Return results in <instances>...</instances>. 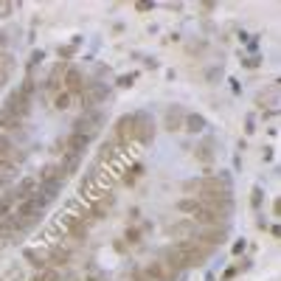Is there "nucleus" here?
<instances>
[{"label": "nucleus", "instance_id": "nucleus-1", "mask_svg": "<svg viewBox=\"0 0 281 281\" xmlns=\"http://www.w3.org/2000/svg\"><path fill=\"white\" fill-rule=\"evenodd\" d=\"M104 127V113L101 110H85V113L73 121V132L79 135H88V138H96Z\"/></svg>", "mask_w": 281, "mask_h": 281}, {"label": "nucleus", "instance_id": "nucleus-2", "mask_svg": "<svg viewBox=\"0 0 281 281\" xmlns=\"http://www.w3.org/2000/svg\"><path fill=\"white\" fill-rule=\"evenodd\" d=\"M79 98H82V107H85V110H96L98 104H104L107 98H110V88H107L104 82H90V85H85Z\"/></svg>", "mask_w": 281, "mask_h": 281}, {"label": "nucleus", "instance_id": "nucleus-3", "mask_svg": "<svg viewBox=\"0 0 281 281\" xmlns=\"http://www.w3.org/2000/svg\"><path fill=\"white\" fill-rule=\"evenodd\" d=\"M228 234H231V225H205V228L194 225V236L202 239L211 247H220L222 242H228Z\"/></svg>", "mask_w": 281, "mask_h": 281}, {"label": "nucleus", "instance_id": "nucleus-4", "mask_svg": "<svg viewBox=\"0 0 281 281\" xmlns=\"http://www.w3.org/2000/svg\"><path fill=\"white\" fill-rule=\"evenodd\" d=\"M45 208H48V205H43L40 200H34V197H31V200L17 202V205H14V214H17L20 222H31V220H43V217H45Z\"/></svg>", "mask_w": 281, "mask_h": 281}, {"label": "nucleus", "instance_id": "nucleus-5", "mask_svg": "<svg viewBox=\"0 0 281 281\" xmlns=\"http://www.w3.org/2000/svg\"><path fill=\"white\" fill-rule=\"evenodd\" d=\"M135 140L143 146H149L155 140V121L149 113H135Z\"/></svg>", "mask_w": 281, "mask_h": 281}, {"label": "nucleus", "instance_id": "nucleus-6", "mask_svg": "<svg viewBox=\"0 0 281 281\" xmlns=\"http://www.w3.org/2000/svg\"><path fill=\"white\" fill-rule=\"evenodd\" d=\"M143 270L149 273L152 281H177L180 279V270H175L172 264H166L163 259H155V262H149Z\"/></svg>", "mask_w": 281, "mask_h": 281}, {"label": "nucleus", "instance_id": "nucleus-7", "mask_svg": "<svg viewBox=\"0 0 281 281\" xmlns=\"http://www.w3.org/2000/svg\"><path fill=\"white\" fill-rule=\"evenodd\" d=\"M62 90L65 93H70V96H79L82 90H85V73H82L79 68H70L68 65V70H65V76H62Z\"/></svg>", "mask_w": 281, "mask_h": 281}, {"label": "nucleus", "instance_id": "nucleus-8", "mask_svg": "<svg viewBox=\"0 0 281 281\" xmlns=\"http://www.w3.org/2000/svg\"><path fill=\"white\" fill-rule=\"evenodd\" d=\"M118 143H130V140H135V113H127L121 115L118 121H115V135H113Z\"/></svg>", "mask_w": 281, "mask_h": 281}, {"label": "nucleus", "instance_id": "nucleus-9", "mask_svg": "<svg viewBox=\"0 0 281 281\" xmlns=\"http://www.w3.org/2000/svg\"><path fill=\"white\" fill-rule=\"evenodd\" d=\"M3 107H6V110H11L17 118H26L28 110H31V98H26L20 90H11L9 96H6V101H3Z\"/></svg>", "mask_w": 281, "mask_h": 281}, {"label": "nucleus", "instance_id": "nucleus-10", "mask_svg": "<svg viewBox=\"0 0 281 281\" xmlns=\"http://www.w3.org/2000/svg\"><path fill=\"white\" fill-rule=\"evenodd\" d=\"M37 191H40V180H37L34 175H28L17 183V188L11 191V197H14V202H23V200H31Z\"/></svg>", "mask_w": 281, "mask_h": 281}, {"label": "nucleus", "instance_id": "nucleus-11", "mask_svg": "<svg viewBox=\"0 0 281 281\" xmlns=\"http://www.w3.org/2000/svg\"><path fill=\"white\" fill-rule=\"evenodd\" d=\"M183 121H186V113L180 110V107H169L166 115H163V130L166 132H180L183 130Z\"/></svg>", "mask_w": 281, "mask_h": 281}, {"label": "nucleus", "instance_id": "nucleus-12", "mask_svg": "<svg viewBox=\"0 0 281 281\" xmlns=\"http://www.w3.org/2000/svg\"><path fill=\"white\" fill-rule=\"evenodd\" d=\"M90 140H93V138H88V135L70 132L68 138H65V152H70V155H82V152L90 146ZM65 152H62V155H65Z\"/></svg>", "mask_w": 281, "mask_h": 281}, {"label": "nucleus", "instance_id": "nucleus-13", "mask_svg": "<svg viewBox=\"0 0 281 281\" xmlns=\"http://www.w3.org/2000/svg\"><path fill=\"white\" fill-rule=\"evenodd\" d=\"M166 234L175 236V242H186V239L194 236V222L191 220H180V222H175V225H169Z\"/></svg>", "mask_w": 281, "mask_h": 281}, {"label": "nucleus", "instance_id": "nucleus-14", "mask_svg": "<svg viewBox=\"0 0 281 281\" xmlns=\"http://www.w3.org/2000/svg\"><path fill=\"white\" fill-rule=\"evenodd\" d=\"M183 130H186V132H191V135H200V132L208 130V121H205V118H202L200 113H186Z\"/></svg>", "mask_w": 281, "mask_h": 281}, {"label": "nucleus", "instance_id": "nucleus-15", "mask_svg": "<svg viewBox=\"0 0 281 281\" xmlns=\"http://www.w3.org/2000/svg\"><path fill=\"white\" fill-rule=\"evenodd\" d=\"M68 231H70V236L73 239H85L88 236V231H90V222L85 220V217H70Z\"/></svg>", "mask_w": 281, "mask_h": 281}, {"label": "nucleus", "instance_id": "nucleus-16", "mask_svg": "<svg viewBox=\"0 0 281 281\" xmlns=\"http://www.w3.org/2000/svg\"><path fill=\"white\" fill-rule=\"evenodd\" d=\"M113 205H115V194H113V191H107V194H101V197L96 200V205H93V211H90V214H93V217L98 220V217H104V214L113 208Z\"/></svg>", "mask_w": 281, "mask_h": 281}, {"label": "nucleus", "instance_id": "nucleus-17", "mask_svg": "<svg viewBox=\"0 0 281 281\" xmlns=\"http://www.w3.org/2000/svg\"><path fill=\"white\" fill-rule=\"evenodd\" d=\"M214 143H211V140H202V143H197V146H194V158L200 160V163H205V166H211V163H214Z\"/></svg>", "mask_w": 281, "mask_h": 281}, {"label": "nucleus", "instance_id": "nucleus-18", "mask_svg": "<svg viewBox=\"0 0 281 281\" xmlns=\"http://www.w3.org/2000/svg\"><path fill=\"white\" fill-rule=\"evenodd\" d=\"M20 121H23V118H17V115L11 113V110L0 107V130H9V132H14V130H20Z\"/></svg>", "mask_w": 281, "mask_h": 281}, {"label": "nucleus", "instance_id": "nucleus-19", "mask_svg": "<svg viewBox=\"0 0 281 281\" xmlns=\"http://www.w3.org/2000/svg\"><path fill=\"white\" fill-rule=\"evenodd\" d=\"M37 180H40V183H53V180H65V177H62V172H59V166H56V163H48V166L40 169Z\"/></svg>", "mask_w": 281, "mask_h": 281}, {"label": "nucleus", "instance_id": "nucleus-20", "mask_svg": "<svg viewBox=\"0 0 281 281\" xmlns=\"http://www.w3.org/2000/svg\"><path fill=\"white\" fill-rule=\"evenodd\" d=\"M45 262H51V264H68L70 262V250H68V247H62V245H56Z\"/></svg>", "mask_w": 281, "mask_h": 281}, {"label": "nucleus", "instance_id": "nucleus-21", "mask_svg": "<svg viewBox=\"0 0 281 281\" xmlns=\"http://www.w3.org/2000/svg\"><path fill=\"white\" fill-rule=\"evenodd\" d=\"M200 208V202H197V197H183V200H177V211L180 214H188V217H194V211Z\"/></svg>", "mask_w": 281, "mask_h": 281}, {"label": "nucleus", "instance_id": "nucleus-22", "mask_svg": "<svg viewBox=\"0 0 281 281\" xmlns=\"http://www.w3.org/2000/svg\"><path fill=\"white\" fill-rule=\"evenodd\" d=\"M118 146H121V143H118L115 138L104 140V143H101V152H98V158H101V160H110V158H115V155H118V152H115Z\"/></svg>", "mask_w": 281, "mask_h": 281}, {"label": "nucleus", "instance_id": "nucleus-23", "mask_svg": "<svg viewBox=\"0 0 281 281\" xmlns=\"http://www.w3.org/2000/svg\"><path fill=\"white\" fill-rule=\"evenodd\" d=\"M23 256H26V262L34 264L37 270H45V256H43V253H37L34 247H26V250H23Z\"/></svg>", "mask_w": 281, "mask_h": 281}, {"label": "nucleus", "instance_id": "nucleus-24", "mask_svg": "<svg viewBox=\"0 0 281 281\" xmlns=\"http://www.w3.org/2000/svg\"><path fill=\"white\" fill-rule=\"evenodd\" d=\"M70 93H65V90H56V93H53V110H68L70 107Z\"/></svg>", "mask_w": 281, "mask_h": 281}, {"label": "nucleus", "instance_id": "nucleus-25", "mask_svg": "<svg viewBox=\"0 0 281 281\" xmlns=\"http://www.w3.org/2000/svg\"><path fill=\"white\" fill-rule=\"evenodd\" d=\"M140 239H143V231L135 228V225H127V231H124V242H130V245H140Z\"/></svg>", "mask_w": 281, "mask_h": 281}, {"label": "nucleus", "instance_id": "nucleus-26", "mask_svg": "<svg viewBox=\"0 0 281 281\" xmlns=\"http://www.w3.org/2000/svg\"><path fill=\"white\" fill-rule=\"evenodd\" d=\"M31 281H62L59 270H53V267H45V270H40Z\"/></svg>", "mask_w": 281, "mask_h": 281}, {"label": "nucleus", "instance_id": "nucleus-27", "mask_svg": "<svg viewBox=\"0 0 281 281\" xmlns=\"http://www.w3.org/2000/svg\"><path fill=\"white\" fill-rule=\"evenodd\" d=\"M135 79H138V73H121V76L115 79V88H121V90H130L132 85H135Z\"/></svg>", "mask_w": 281, "mask_h": 281}, {"label": "nucleus", "instance_id": "nucleus-28", "mask_svg": "<svg viewBox=\"0 0 281 281\" xmlns=\"http://www.w3.org/2000/svg\"><path fill=\"white\" fill-rule=\"evenodd\" d=\"M14 9H17V6H14L11 0H0V20H9L11 14H14Z\"/></svg>", "mask_w": 281, "mask_h": 281}, {"label": "nucleus", "instance_id": "nucleus-29", "mask_svg": "<svg viewBox=\"0 0 281 281\" xmlns=\"http://www.w3.org/2000/svg\"><path fill=\"white\" fill-rule=\"evenodd\" d=\"M262 200H264V188L262 186H253V191H250V205H253V208H262Z\"/></svg>", "mask_w": 281, "mask_h": 281}, {"label": "nucleus", "instance_id": "nucleus-30", "mask_svg": "<svg viewBox=\"0 0 281 281\" xmlns=\"http://www.w3.org/2000/svg\"><path fill=\"white\" fill-rule=\"evenodd\" d=\"M17 90H20V93H23V96H26V98H31V96H34V79L28 76V79L23 82V85H20Z\"/></svg>", "mask_w": 281, "mask_h": 281}, {"label": "nucleus", "instance_id": "nucleus-31", "mask_svg": "<svg viewBox=\"0 0 281 281\" xmlns=\"http://www.w3.org/2000/svg\"><path fill=\"white\" fill-rule=\"evenodd\" d=\"M76 53V45L70 43V45H59V62H65V59H70Z\"/></svg>", "mask_w": 281, "mask_h": 281}, {"label": "nucleus", "instance_id": "nucleus-32", "mask_svg": "<svg viewBox=\"0 0 281 281\" xmlns=\"http://www.w3.org/2000/svg\"><path fill=\"white\" fill-rule=\"evenodd\" d=\"M20 279H23V270H20V267H11L9 273L0 276V281H20Z\"/></svg>", "mask_w": 281, "mask_h": 281}, {"label": "nucleus", "instance_id": "nucleus-33", "mask_svg": "<svg viewBox=\"0 0 281 281\" xmlns=\"http://www.w3.org/2000/svg\"><path fill=\"white\" fill-rule=\"evenodd\" d=\"M259 65H262V56H245V59H242V68H247V70L259 68Z\"/></svg>", "mask_w": 281, "mask_h": 281}, {"label": "nucleus", "instance_id": "nucleus-34", "mask_svg": "<svg viewBox=\"0 0 281 281\" xmlns=\"http://www.w3.org/2000/svg\"><path fill=\"white\" fill-rule=\"evenodd\" d=\"M245 250H247V239H236L234 247H231V253H234V256H242Z\"/></svg>", "mask_w": 281, "mask_h": 281}, {"label": "nucleus", "instance_id": "nucleus-35", "mask_svg": "<svg viewBox=\"0 0 281 281\" xmlns=\"http://www.w3.org/2000/svg\"><path fill=\"white\" fill-rule=\"evenodd\" d=\"M40 62H45V51H34V53H31V59H28V68H37Z\"/></svg>", "mask_w": 281, "mask_h": 281}, {"label": "nucleus", "instance_id": "nucleus-36", "mask_svg": "<svg viewBox=\"0 0 281 281\" xmlns=\"http://www.w3.org/2000/svg\"><path fill=\"white\" fill-rule=\"evenodd\" d=\"M135 180H138V177L132 175L130 169H127V172H124V177H121V183H124V186H135Z\"/></svg>", "mask_w": 281, "mask_h": 281}, {"label": "nucleus", "instance_id": "nucleus-37", "mask_svg": "<svg viewBox=\"0 0 281 281\" xmlns=\"http://www.w3.org/2000/svg\"><path fill=\"white\" fill-rule=\"evenodd\" d=\"M245 127H247L245 132H256V118H253V115H250V113L245 115Z\"/></svg>", "mask_w": 281, "mask_h": 281}, {"label": "nucleus", "instance_id": "nucleus-38", "mask_svg": "<svg viewBox=\"0 0 281 281\" xmlns=\"http://www.w3.org/2000/svg\"><path fill=\"white\" fill-rule=\"evenodd\" d=\"M236 273H239V267H228V270L222 273V281H231L234 276H236Z\"/></svg>", "mask_w": 281, "mask_h": 281}, {"label": "nucleus", "instance_id": "nucleus-39", "mask_svg": "<svg viewBox=\"0 0 281 281\" xmlns=\"http://www.w3.org/2000/svg\"><path fill=\"white\" fill-rule=\"evenodd\" d=\"M135 9H138V11H149L152 3H149V0H140V3H135Z\"/></svg>", "mask_w": 281, "mask_h": 281}, {"label": "nucleus", "instance_id": "nucleus-40", "mask_svg": "<svg viewBox=\"0 0 281 281\" xmlns=\"http://www.w3.org/2000/svg\"><path fill=\"white\" fill-rule=\"evenodd\" d=\"M236 267H239V273H242V270H250V267H253V262H250V259H242Z\"/></svg>", "mask_w": 281, "mask_h": 281}, {"label": "nucleus", "instance_id": "nucleus-41", "mask_svg": "<svg viewBox=\"0 0 281 281\" xmlns=\"http://www.w3.org/2000/svg\"><path fill=\"white\" fill-rule=\"evenodd\" d=\"M217 76H222V68H211L208 70V82H214Z\"/></svg>", "mask_w": 281, "mask_h": 281}, {"label": "nucleus", "instance_id": "nucleus-42", "mask_svg": "<svg viewBox=\"0 0 281 281\" xmlns=\"http://www.w3.org/2000/svg\"><path fill=\"white\" fill-rule=\"evenodd\" d=\"M9 143H11V140H9V135H3V132H0V149H6Z\"/></svg>", "mask_w": 281, "mask_h": 281}, {"label": "nucleus", "instance_id": "nucleus-43", "mask_svg": "<svg viewBox=\"0 0 281 281\" xmlns=\"http://www.w3.org/2000/svg\"><path fill=\"white\" fill-rule=\"evenodd\" d=\"M256 228H259V231H267V220H264V217H259V220H256Z\"/></svg>", "mask_w": 281, "mask_h": 281}, {"label": "nucleus", "instance_id": "nucleus-44", "mask_svg": "<svg viewBox=\"0 0 281 281\" xmlns=\"http://www.w3.org/2000/svg\"><path fill=\"white\" fill-rule=\"evenodd\" d=\"M273 152H276V149H273V146H267V149L262 152V158H264V160H273Z\"/></svg>", "mask_w": 281, "mask_h": 281}, {"label": "nucleus", "instance_id": "nucleus-45", "mask_svg": "<svg viewBox=\"0 0 281 281\" xmlns=\"http://www.w3.org/2000/svg\"><path fill=\"white\" fill-rule=\"evenodd\" d=\"M143 65H146V68H152V70H155V68H158V59H155V56H149V59L143 62Z\"/></svg>", "mask_w": 281, "mask_h": 281}, {"label": "nucleus", "instance_id": "nucleus-46", "mask_svg": "<svg viewBox=\"0 0 281 281\" xmlns=\"http://www.w3.org/2000/svg\"><path fill=\"white\" fill-rule=\"evenodd\" d=\"M231 90H234V93H242V88H239V79H231Z\"/></svg>", "mask_w": 281, "mask_h": 281}, {"label": "nucleus", "instance_id": "nucleus-47", "mask_svg": "<svg viewBox=\"0 0 281 281\" xmlns=\"http://www.w3.org/2000/svg\"><path fill=\"white\" fill-rule=\"evenodd\" d=\"M3 48H6V34L0 31V51H3Z\"/></svg>", "mask_w": 281, "mask_h": 281}, {"label": "nucleus", "instance_id": "nucleus-48", "mask_svg": "<svg viewBox=\"0 0 281 281\" xmlns=\"http://www.w3.org/2000/svg\"><path fill=\"white\" fill-rule=\"evenodd\" d=\"M205 281H217V276H214V273H205Z\"/></svg>", "mask_w": 281, "mask_h": 281}, {"label": "nucleus", "instance_id": "nucleus-49", "mask_svg": "<svg viewBox=\"0 0 281 281\" xmlns=\"http://www.w3.org/2000/svg\"><path fill=\"white\" fill-rule=\"evenodd\" d=\"M0 73H6V70H3V68H0Z\"/></svg>", "mask_w": 281, "mask_h": 281}]
</instances>
